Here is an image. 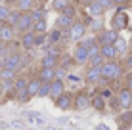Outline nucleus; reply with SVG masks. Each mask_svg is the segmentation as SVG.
<instances>
[{"label": "nucleus", "mask_w": 132, "mask_h": 130, "mask_svg": "<svg viewBox=\"0 0 132 130\" xmlns=\"http://www.w3.org/2000/svg\"><path fill=\"white\" fill-rule=\"evenodd\" d=\"M122 77V65L119 61L115 59H105L102 65V80H107V82H111V80H117Z\"/></svg>", "instance_id": "1"}, {"label": "nucleus", "mask_w": 132, "mask_h": 130, "mask_svg": "<svg viewBox=\"0 0 132 130\" xmlns=\"http://www.w3.org/2000/svg\"><path fill=\"white\" fill-rule=\"evenodd\" d=\"M21 59H23L21 54L10 52V54H6V57H2V67L12 69V71H17V69H21Z\"/></svg>", "instance_id": "2"}, {"label": "nucleus", "mask_w": 132, "mask_h": 130, "mask_svg": "<svg viewBox=\"0 0 132 130\" xmlns=\"http://www.w3.org/2000/svg\"><path fill=\"white\" fill-rule=\"evenodd\" d=\"M73 107H75V111L90 109V107H92V98H90L86 92H79L75 98H73Z\"/></svg>", "instance_id": "3"}, {"label": "nucleus", "mask_w": 132, "mask_h": 130, "mask_svg": "<svg viewBox=\"0 0 132 130\" xmlns=\"http://www.w3.org/2000/svg\"><path fill=\"white\" fill-rule=\"evenodd\" d=\"M84 34H86V25L80 23V21H75V23L67 29V37L71 40H82Z\"/></svg>", "instance_id": "4"}, {"label": "nucleus", "mask_w": 132, "mask_h": 130, "mask_svg": "<svg viewBox=\"0 0 132 130\" xmlns=\"http://www.w3.org/2000/svg\"><path fill=\"white\" fill-rule=\"evenodd\" d=\"M33 15H31V12H23L19 15V21H17L15 25V31H19V33H29V29H33Z\"/></svg>", "instance_id": "5"}, {"label": "nucleus", "mask_w": 132, "mask_h": 130, "mask_svg": "<svg viewBox=\"0 0 132 130\" xmlns=\"http://www.w3.org/2000/svg\"><path fill=\"white\" fill-rule=\"evenodd\" d=\"M96 38H98L100 46H103V44H115V40L119 38V31H115V29H103Z\"/></svg>", "instance_id": "6"}, {"label": "nucleus", "mask_w": 132, "mask_h": 130, "mask_svg": "<svg viewBox=\"0 0 132 130\" xmlns=\"http://www.w3.org/2000/svg\"><path fill=\"white\" fill-rule=\"evenodd\" d=\"M88 48L82 46V44H79V46H75V50H73V61H75L77 65H86L88 63Z\"/></svg>", "instance_id": "7"}, {"label": "nucleus", "mask_w": 132, "mask_h": 130, "mask_svg": "<svg viewBox=\"0 0 132 130\" xmlns=\"http://www.w3.org/2000/svg\"><path fill=\"white\" fill-rule=\"evenodd\" d=\"M117 100H119V105H121L122 111L132 109V90H128V88H122V90L117 94Z\"/></svg>", "instance_id": "8"}, {"label": "nucleus", "mask_w": 132, "mask_h": 130, "mask_svg": "<svg viewBox=\"0 0 132 130\" xmlns=\"http://www.w3.org/2000/svg\"><path fill=\"white\" fill-rule=\"evenodd\" d=\"M111 25H113V29H115V31L126 29V27H128V15H126L122 10H117V13L113 15V19H111Z\"/></svg>", "instance_id": "9"}, {"label": "nucleus", "mask_w": 132, "mask_h": 130, "mask_svg": "<svg viewBox=\"0 0 132 130\" xmlns=\"http://www.w3.org/2000/svg\"><path fill=\"white\" fill-rule=\"evenodd\" d=\"M63 92H65V84H63V80L56 79V80H52V82H50V96H48V98H52V100L56 101Z\"/></svg>", "instance_id": "10"}, {"label": "nucleus", "mask_w": 132, "mask_h": 130, "mask_svg": "<svg viewBox=\"0 0 132 130\" xmlns=\"http://www.w3.org/2000/svg\"><path fill=\"white\" fill-rule=\"evenodd\" d=\"M73 98H75V96H71L69 92H63L61 96L56 100V107H57V109H61V111L71 109V107H73Z\"/></svg>", "instance_id": "11"}, {"label": "nucleus", "mask_w": 132, "mask_h": 130, "mask_svg": "<svg viewBox=\"0 0 132 130\" xmlns=\"http://www.w3.org/2000/svg\"><path fill=\"white\" fill-rule=\"evenodd\" d=\"M60 56H54V54H44L42 59H40V67H48V69H56L60 67Z\"/></svg>", "instance_id": "12"}, {"label": "nucleus", "mask_w": 132, "mask_h": 130, "mask_svg": "<svg viewBox=\"0 0 132 130\" xmlns=\"http://www.w3.org/2000/svg\"><path fill=\"white\" fill-rule=\"evenodd\" d=\"M13 37H15V29L8 23H2L0 25V40L2 42H12Z\"/></svg>", "instance_id": "13"}, {"label": "nucleus", "mask_w": 132, "mask_h": 130, "mask_svg": "<svg viewBox=\"0 0 132 130\" xmlns=\"http://www.w3.org/2000/svg\"><path fill=\"white\" fill-rule=\"evenodd\" d=\"M84 79L88 80L90 84H96L102 80V67H88V71H86Z\"/></svg>", "instance_id": "14"}, {"label": "nucleus", "mask_w": 132, "mask_h": 130, "mask_svg": "<svg viewBox=\"0 0 132 130\" xmlns=\"http://www.w3.org/2000/svg\"><path fill=\"white\" fill-rule=\"evenodd\" d=\"M21 48H25V50L36 48V33H23V37H21Z\"/></svg>", "instance_id": "15"}, {"label": "nucleus", "mask_w": 132, "mask_h": 130, "mask_svg": "<svg viewBox=\"0 0 132 130\" xmlns=\"http://www.w3.org/2000/svg\"><path fill=\"white\" fill-rule=\"evenodd\" d=\"M117 123H119V128L121 130H126L128 126H132V109L122 111L119 117H117Z\"/></svg>", "instance_id": "16"}, {"label": "nucleus", "mask_w": 132, "mask_h": 130, "mask_svg": "<svg viewBox=\"0 0 132 130\" xmlns=\"http://www.w3.org/2000/svg\"><path fill=\"white\" fill-rule=\"evenodd\" d=\"M23 117H25L27 120H29V123L38 124V126H44V124H46V119H44L40 113H36V111H25V113H23Z\"/></svg>", "instance_id": "17"}, {"label": "nucleus", "mask_w": 132, "mask_h": 130, "mask_svg": "<svg viewBox=\"0 0 132 130\" xmlns=\"http://www.w3.org/2000/svg\"><path fill=\"white\" fill-rule=\"evenodd\" d=\"M40 86H42V80H40L38 77H35V79H29V84H27V92H29V96H31V98L38 96V90H40Z\"/></svg>", "instance_id": "18"}, {"label": "nucleus", "mask_w": 132, "mask_h": 130, "mask_svg": "<svg viewBox=\"0 0 132 130\" xmlns=\"http://www.w3.org/2000/svg\"><path fill=\"white\" fill-rule=\"evenodd\" d=\"M27 84H29V79L27 77H17L15 82H13V96H19L27 90Z\"/></svg>", "instance_id": "19"}, {"label": "nucleus", "mask_w": 132, "mask_h": 130, "mask_svg": "<svg viewBox=\"0 0 132 130\" xmlns=\"http://www.w3.org/2000/svg\"><path fill=\"white\" fill-rule=\"evenodd\" d=\"M100 54H102L105 59H115V57L119 56V52H117L115 44H103L102 50H100Z\"/></svg>", "instance_id": "20"}, {"label": "nucleus", "mask_w": 132, "mask_h": 130, "mask_svg": "<svg viewBox=\"0 0 132 130\" xmlns=\"http://www.w3.org/2000/svg\"><path fill=\"white\" fill-rule=\"evenodd\" d=\"M73 23H75V19H73V17H67L65 13H60V17L56 19V27L61 29V31H67Z\"/></svg>", "instance_id": "21"}, {"label": "nucleus", "mask_w": 132, "mask_h": 130, "mask_svg": "<svg viewBox=\"0 0 132 130\" xmlns=\"http://www.w3.org/2000/svg\"><path fill=\"white\" fill-rule=\"evenodd\" d=\"M38 79L42 80V82H52V80H56V69H48V67H40Z\"/></svg>", "instance_id": "22"}, {"label": "nucleus", "mask_w": 132, "mask_h": 130, "mask_svg": "<svg viewBox=\"0 0 132 130\" xmlns=\"http://www.w3.org/2000/svg\"><path fill=\"white\" fill-rule=\"evenodd\" d=\"M15 79H17V71L6 69V67L0 69V80L2 82H15Z\"/></svg>", "instance_id": "23"}, {"label": "nucleus", "mask_w": 132, "mask_h": 130, "mask_svg": "<svg viewBox=\"0 0 132 130\" xmlns=\"http://www.w3.org/2000/svg\"><path fill=\"white\" fill-rule=\"evenodd\" d=\"M86 12H88V15H92V17H100V15H103V13H105V10L100 6L96 0H94V2H90L88 6H86Z\"/></svg>", "instance_id": "24"}, {"label": "nucleus", "mask_w": 132, "mask_h": 130, "mask_svg": "<svg viewBox=\"0 0 132 130\" xmlns=\"http://www.w3.org/2000/svg\"><path fill=\"white\" fill-rule=\"evenodd\" d=\"M35 2L36 0H15V6H17V12H31L35 8Z\"/></svg>", "instance_id": "25"}, {"label": "nucleus", "mask_w": 132, "mask_h": 130, "mask_svg": "<svg viewBox=\"0 0 132 130\" xmlns=\"http://www.w3.org/2000/svg\"><path fill=\"white\" fill-rule=\"evenodd\" d=\"M92 107L94 109H98V111H105V98H102L100 94H96V96L92 98Z\"/></svg>", "instance_id": "26"}, {"label": "nucleus", "mask_w": 132, "mask_h": 130, "mask_svg": "<svg viewBox=\"0 0 132 130\" xmlns=\"http://www.w3.org/2000/svg\"><path fill=\"white\" fill-rule=\"evenodd\" d=\"M46 29H48L46 19H38V21H35V23H33V33H36V34L46 33Z\"/></svg>", "instance_id": "27"}, {"label": "nucleus", "mask_w": 132, "mask_h": 130, "mask_svg": "<svg viewBox=\"0 0 132 130\" xmlns=\"http://www.w3.org/2000/svg\"><path fill=\"white\" fill-rule=\"evenodd\" d=\"M31 15H33V19H35V21H38V19H46V10H44L42 6H40V8H33V10H31Z\"/></svg>", "instance_id": "28"}, {"label": "nucleus", "mask_w": 132, "mask_h": 130, "mask_svg": "<svg viewBox=\"0 0 132 130\" xmlns=\"http://www.w3.org/2000/svg\"><path fill=\"white\" fill-rule=\"evenodd\" d=\"M69 0H54V2H52V8H54V10H56V12H63V10H65V8L67 6H69Z\"/></svg>", "instance_id": "29"}, {"label": "nucleus", "mask_w": 132, "mask_h": 130, "mask_svg": "<svg viewBox=\"0 0 132 130\" xmlns=\"http://www.w3.org/2000/svg\"><path fill=\"white\" fill-rule=\"evenodd\" d=\"M103 61H105V57H103L102 54H98V56L90 57L88 63H90V67H102V65H103Z\"/></svg>", "instance_id": "30"}, {"label": "nucleus", "mask_w": 132, "mask_h": 130, "mask_svg": "<svg viewBox=\"0 0 132 130\" xmlns=\"http://www.w3.org/2000/svg\"><path fill=\"white\" fill-rule=\"evenodd\" d=\"M19 15H21V12H12L10 15H8V19H6V23L8 25H12L13 29H15V25H17V21H19Z\"/></svg>", "instance_id": "31"}, {"label": "nucleus", "mask_w": 132, "mask_h": 130, "mask_svg": "<svg viewBox=\"0 0 132 130\" xmlns=\"http://www.w3.org/2000/svg\"><path fill=\"white\" fill-rule=\"evenodd\" d=\"M90 29H92V31H96V33H102V31H103V21L102 19H94V17H92V21H90Z\"/></svg>", "instance_id": "32"}, {"label": "nucleus", "mask_w": 132, "mask_h": 130, "mask_svg": "<svg viewBox=\"0 0 132 130\" xmlns=\"http://www.w3.org/2000/svg\"><path fill=\"white\" fill-rule=\"evenodd\" d=\"M126 46H128V42H126V40L125 38H117L115 40V48H117V52H119V54H125L126 52Z\"/></svg>", "instance_id": "33"}, {"label": "nucleus", "mask_w": 132, "mask_h": 130, "mask_svg": "<svg viewBox=\"0 0 132 130\" xmlns=\"http://www.w3.org/2000/svg\"><path fill=\"white\" fill-rule=\"evenodd\" d=\"M10 13H12V10L6 6V4H0V21H2V23H6V19H8Z\"/></svg>", "instance_id": "34"}, {"label": "nucleus", "mask_w": 132, "mask_h": 130, "mask_svg": "<svg viewBox=\"0 0 132 130\" xmlns=\"http://www.w3.org/2000/svg\"><path fill=\"white\" fill-rule=\"evenodd\" d=\"M100 50H102V46H100L98 42H94L92 46L88 48V57H94V56H98V54H100Z\"/></svg>", "instance_id": "35"}, {"label": "nucleus", "mask_w": 132, "mask_h": 130, "mask_svg": "<svg viewBox=\"0 0 132 130\" xmlns=\"http://www.w3.org/2000/svg\"><path fill=\"white\" fill-rule=\"evenodd\" d=\"M61 13H65L67 17H73V19H75V17H77V8L73 6V4H69V6H67V8H65V10H63Z\"/></svg>", "instance_id": "36"}, {"label": "nucleus", "mask_w": 132, "mask_h": 130, "mask_svg": "<svg viewBox=\"0 0 132 130\" xmlns=\"http://www.w3.org/2000/svg\"><path fill=\"white\" fill-rule=\"evenodd\" d=\"M38 96L40 98L50 96V82H42V86H40V90H38Z\"/></svg>", "instance_id": "37"}, {"label": "nucleus", "mask_w": 132, "mask_h": 130, "mask_svg": "<svg viewBox=\"0 0 132 130\" xmlns=\"http://www.w3.org/2000/svg\"><path fill=\"white\" fill-rule=\"evenodd\" d=\"M96 2L103 8V10H109V8H113V6H115V2H113V0H96Z\"/></svg>", "instance_id": "38"}, {"label": "nucleus", "mask_w": 132, "mask_h": 130, "mask_svg": "<svg viewBox=\"0 0 132 130\" xmlns=\"http://www.w3.org/2000/svg\"><path fill=\"white\" fill-rule=\"evenodd\" d=\"M63 77H67V69H63V67H56V79H63Z\"/></svg>", "instance_id": "39"}, {"label": "nucleus", "mask_w": 132, "mask_h": 130, "mask_svg": "<svg viewBox=\"0 0 132 130\" xmlns=\"http://www.w3.org/2000/svg\"><path fill=\"white\" fill-rule=\"evenodd\" d=\"M125 88H128V90H132V73L126 75V86Z\"/></svg>", "instance_id": "40"}, {"label": "nucleus", "mask_w": 132, "mask_h": 130, "mask_svg": "<svg viewBox=\"0 0 132 130\" xmlns=\"http://www.w3.org/2000/svg\"><path fill=\"white\" fill-rule=\"evenodd\" d=\"M125 65L128 67V69H132V52L128 54V56H126V59H125Z\"/></svg>", "instance_id": "41"}, {"label": "nucleus", "mask_w": 132, "mask_h": 130, "mask_svg": "<svg viewBox=\"0 0 132 130\" xmlns=\"http://www.w3.org/2000/svg\"><path fill=\"white\" fill-rule=\"evenodd\" d=\"M67 79H69V82H80L79 75H67Z\"/></svg>", "instance_id": "42"}, {"label": "nucleus", "mask_w": 132, "mask_h": 130, "mask_svg": "<svg viewBox=\"0 0 132 130\" xmlns=\"http://www.w3.org/2000/svg\"><path fill=\"white\" fill-rule=\"evenodd\" d=\"M113 2H115V6H126L130 0H113Z\"/></svg>", "instance_id": "43"}, {"label": "nucleus", "mask_w": 132, "mask_h": 130, "mask_svg": "<svg viewBox=\"0 0 132 130\" xmlns=\"http://www.w3.org/2000/svg\"><path fill=\"white\" fill-rule=\"evenodd\" d=\"M100 96L107 100V98H111V90H102V92H100Z\"/></svg>", "instance_id": "44"}, {"label": "nucleus", "mask_w": 132, "mask_h": 130, "mask_svg": "<svg viewBox=\"0 0 132 130\" xmlns=\"http://www.w3.org/2000/svg\"><path fill=\"white\" fill-rule=\"evenodd\" d=\"M12 126H13V128H21V126H23V124H21L19 120H13V123H12Z\"/></svg>", "instance_id": "45"}, {"label": "nucleus", "mask_w": 132, "mask_h": 130, "mask_svg": "<svg viewBox=\"0 0 132 130\" xmlns=\"http://www.w3.org/2000/svg\"><path fill=\"white\" fill-rule=\"evenodd\" d=\"M4 48H6V42H2V40H0V56L4 54Z\"/></svg>", "instance_id": "46"}, {"label": "nucleus", "mask_w": 132, "mask_h": 130, "mask_svg": "<svg viewBox=\"0 0 132 130\" xmlns=\"http://www.w3.org/2000/svg\"><path fill=\"white\" fill-rule=\"evenodd\" d=\"M4 94V84H2V80H0V96Z\"/></svg>", "instance_id": "47"}, {"label": "nucleus", "mask_w": 132, "mask_h": 130, "mask_svg": "<svg viewBox=\"0 0 132 130\" xmlns=\"http://www.w3.org/2000/svg\"><path fill=\"white\" fill-rule=\"evenodd\" d=\"M96 130H107V126H103V124H100V126H98Z\"/></svg>", "instance_id": "48"}, {"label": "nucleus", "mask_w": 132, "mask_h": 130, "mask_svg": "<svg viewBox=\"0 0 132 130\" xmlns=\"http://www.w3.org/2000/svg\"><path fill=\"white\" fill-rule=\"evenodd\" d=\"M36 2H38V4H44V2H48V0H36Z\"/></svg>", "instance_id": "49"}, {"label": "nucleus", "mask_w": 132, "mask_h": 130, "mask_svg": "<svg viewBox=\"0 0 132 130\" xmlns=\"http://www.w3.org/2000/svg\"><path fill=\"white\" fill-rule=\"evenodd\" d=\"M130 44H132V37H130Z\"/></svg>", "instance_id": "50"}, {"label": "nucleus", "mask_w": 132, "mask_h": 130, "mask_svg": "<svg viewBox=\"0 0 132 130\" xmlns=\"http://www.w3.org/2000/svg\"><path fill=\"white\" fill-rule=\"evenodd\" d=\"M130 130H132V128H130Z\"/></svg>", "instance_id": "51"}]
</instances>
